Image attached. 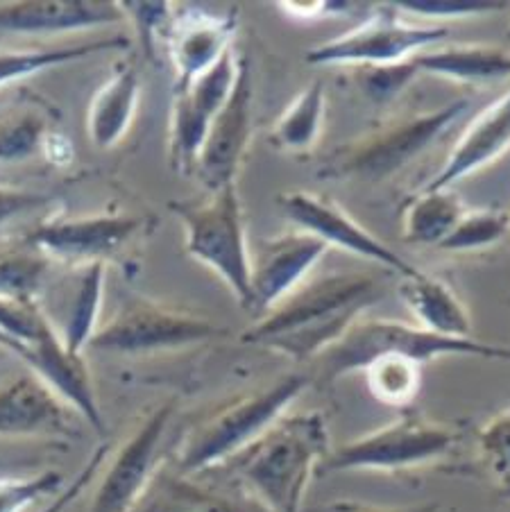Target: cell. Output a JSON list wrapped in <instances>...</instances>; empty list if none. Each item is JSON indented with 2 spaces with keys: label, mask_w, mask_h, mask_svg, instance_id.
<instances>
[{
  "label": "cell",
  "mask_w": 510,
  "mask_h": 512,
  "mask_svg": "<svg viewBox=\"0 0 510 512\" xmlns=\"http://www.w3.org/2000/svg\"><path fill=\"white\" fill-rule=\"evenodd\" d=\"M384 293L381 279L370 272H331L306 279L245 329L241 340L282 352L297 363H313L370 306L381 302Z\"/></svg>",
  "instance_id": "obj_1"
},
{
  "label": "cell",
  "mask_w": 510,
  "mask_h": 512,
  "mask_svg": "<svg viewBox=\"0 0 510 512\" xmlns=\"http://www.w3.org/2000/svg\"><path fill=\"white\" fill-rule=\"evenodd\" d=\"M329 456V429L318 411L284 415L229 460L238 488L266 512H302L316 469Z\"/></svg>",
  "instance_id": "obj_2"
},
{
  "label": "cell",
  "mask_w": 510,
  "mask_h": 512,
  "mask_svg": "<svg viewBox=\"0 0 510 512\" xmlns=\"http://www.w3.org/2000/svg\"><path fill=\"white\" fill-rule=\"evenodd\" d=\"M311 383L309 374H286L248 395L218 406L186 433L173 467L184 476H198L227 465L254 445Z\"/></svg>",
  "instance_id": "obj_3"
},
{
  "label": "cell",
  "mask_w": 510,
  "mask_h": 512,
  "mask_svg": "<svg viewBox=\"0 0 510 512\" xmlns=\"http://www.w3.org/2000/svg\"><path fill=\"white\" fill-rule=\"evenodd\" d=\"M388 354L413 358L420 365L440 356H476L510 363L508 345L483 343L476 338H445L384 318H359L311 363V368L320 386H331L345 374L361 372L374 358Z\"/></svg>",
  "instance_id": "obj_4"
},
{
  "label": "cell",
  "mask_w": 510,
  "mask_h": 512,
  "mask_svg": "<svg viewBox=\"0 0 510 512\" xmlns=\"http://www.w3.org/2000/svg\"><path fill=\"white\" fill-rule=\"evenodd\" d=\"M467 100H454L440 109L397 116L377 130L338 145L322 159L318 179L329 182H381L422 155L467 112Z\"/></svg>",
  "instance_id": "obj_5"
},
{
  "label": "cell",
  "mask_w": 510,
  "mask_h": 512,
  "mask_svg": "<svg viewBox=\"0 0 510 512\" xmlns=\"http://www.w3.org/2000/svg\"><path fill=\"white\" fill-rule=\"evenodd\" d=\"M461 438L463 431L456 424L436 422L422 413L406 411L399 420L329 451L320 472H411L445 460Z\"/></svg>",
  "instance_id": "obj_6"
},
{
  "label": "cell",
  "mask_w": 510,
  "mask_h": 512,
  "mask_svg": "<svg viewBox=\"0 0 510 512\" xmlns=\"http://www.w3.org/2000/svg\"><path fill=\"white\" fill-rule=\"evenodd\" d=\"M186 234V254L214 270L243 309L250 302V245L236 184L204 198L170 202Z\"/></svg>",
  "instance_id": "obj_7"
},
{
  "label": "cell",
  "mask_w": 510,
  "mask_h": 512,
  "mask_svg": "<svg viewBox=\"0 0 510 512\" xmlns=\"http://www.w3.org/2000/svg\"><path fill=\"white\" fill-rule=\"evenodd\" d=\"M449 30L442 25L404 21L395 5H381L350 32L325 41L306 53L311 66L381 68L402 64L424 50L440 46Z\"/></svg>",
  "instance_id": "obj_8"
},
{
  "label": "cell",
  "mask_w": 510,
  "mask_h": 512,
  "mask_svg": "<svg viewBox=\"0 0 510 512\" xmlns=\"http://www.w3.org/2000/svg\"><path fill=\"white\" fill-rule=\"evenodd\" d=\"M218 336H225V329L202 315L136 297L102 324L93 334L89 349L132 356L157 354L207 343Z\"/></svg>",
  "instance_id": "obj_9"
},
{
  "label": "cell",
  "mask_w": 510,
  "mask_h": 512,
  "mask_svg": "<svg viewBox=\"0 0 510 512\" xmlns=\"http://www.w3.org/2000/svg\"><path fill=\"white\" fill-rule=\"evenodd\" d=\"M175 417V401L143 415L132 433L109 456L89 512H132L164 463V445Z\"/></svg>",
  "instance_id": "obj_10"
},
{
  "label": "cell",
  "mask_w": 510,
  "mask_h": 512,
  "mask_svg": "<svg viewBox=\"0 0 510 512\" xmlns=\"http://www.w3.org/2000/svg\"><path fill=\"white\" fill-rule=\"evenodd\" d=\"M146 216L134 213H96L80 218H53L32 229L25 243L44 252L50 261L75 268L107 266L121 259L143 229Z\"/></svg>",
  "instance_id": "obj_11"
},
{
  "label": "cell",
  "mask_w": 510,
  "mask_h": 512,
  "mask_svg": "<svg viewBox=\"0 0 510 512\" xmlns=\"http://www.w3.org/2000/svg\"><path fill=\"white\" fill-rule=\"evenodd\" d=\"M238 62L241 57L232 46L207 73L175 91L173 112H170L168 159L177 175H193L209 125L223 109L236 84Z\"/></svg>",
  "instance_id": "obj_12"
},
{
  "label": "cell",
  "mask_w": 510,
  "mask_h": 512,
  "mask_svg": "<svg viewBox=\"0 0 510 512\" xmlns=\"http://www.w3.org/2000/svg\"><path fill=\"white\" fill-rule=\"evenodd\" d=\"M277 202L288 223H293L300 232L316 236L327 247H338L343 252L379 263L381 268H388L402 279L418 272V268L402 259L393 247L356 223L350 213L325 195L288 191L279 195Z\"/></svg>",
  "instance_id": "obj_13"
},
{
  "label": "cell",
  "mask_w": 510,
  "mask_h": 512,
  "mask_svg": "<svg viewBox=\"0 0 510 512\" xmlns=\"http://www.w3.org/2000/svg\"><path fill=\"white\" fill-rule=\"evenodd\" d=\"M252 68L248 59L238 62V75L232 93H229L223 109L216 114L204 136L202 148L195 161L193 175L204 186V191L214 193L236 184L245 155H248L252 139Z\"/></svg>",
  "instance_id": "obj_14"
},
{
  "label": "cell",
  "mask_w": 510,
  "mask_h": 512,
  "mask_svg": "<svg viewBox=\"0 0 510 512\" xmlns=\"http://www.w3.org/2000/svg\"><path fill=\"white\" fill-rule=\"evenodd\" d=\"M329 247L316 236L300 232L261 238L250 250V302L252 315H266L309 279L311 270Z\"/></svg>",
  "instance_id": "obj_15"
},
{
  "label": "cell",
  "mask_w": 510,
  "mask_h": 512,
  "mask_svg": "<svg viewBox=\"0 0 510 512\" xmlns=\"http://www.w3.org/2000/svg\"><path fill=\"white\" fill-rule=\"evenodd\" d=\"M78 413L59 399L37 374L25 372L0 383V438H78Z\"/></svg>",
  "instance_id": "obj_16"
},
{
  "label": "cell",
  "mask_w": 510,
  "mask_h": 512,
  "mask_svg": "<svg viewBox=\"0 0 510 512\" xmlns=\"http://www.w3.org/2000/svg\"><path fill=\"white\" fill-rule=\"evenodd\" d=\"M236 23V10L216 14L202 7H186L177 12L175 19L166 25L168 57L177 75L175 91L184 89L218 64V59L232 48Z\"/></svg>",
  "instance_id": "obj_17"
},
{
  "label": "cell",
  "mask_w": 510,
  "mask_h": 512,
  "mask_svg": "<svg viewBox=\"0 0 510 512\" xmlns=\"http://www.w3.org/2000/svg\"><path fill=\"white\" fill-rule=\"evenodd\" d=\"M123 21L121 3L109 0H16L0 5V34L19 37L96 30Z\"/></svg>",
  "instance_id": "obj_18"
},
{
  "label": "cell",
  "mask_w": 510,
  "mask_h": 512,
  "mask_svg": "<svg viewBox=\"0 0 510 512\" xmlns=\"http://www.w3.org/2000/svg\"><path fill=\"white\" fill-rule=\"evenodd\" d=\"M510 150V89L472 118L445 164L433 175L424 191H449L479 170L495 164Z\"/></svg>",
  "instance_id": "obj_19"
},
{
  "label": "cell",
  "mask_w": 510,
  "mask_h": 512,
  "mask_svg": "<svg viewBox=\"0 0 510 512\" xmlns=\"http://www.w3.org/2000/svg\"><path fill=\"white\" fill-rule=\"evenodd\" d=\"M32 374L46 383L59 399H64L80 420L87 422L98 435L107 433L105 417H102L96 386H93L91 372L84 363L82 354L66 352L57 331L41 338L37 345L28 349V358L23 361Z\"/></svg>",
  "instance_id": "obj_20"
},
{
  "label": "cell",
  "mask_w": 510,
  "mask_h": 512,
  "mask_svg": "<svg viewBox=\"0 0 510 512\" xmlns=\"http://www.w3.org/2000/svg\"><path fill=\"white\" fill-rule=\"evenodd\" d=\"M132 512H266L241 488L218 490L184 476L175 467H161Z\"/></svg>",
  "instance_id": "obj_21"
},
{
  "label": "cell",
  "mask_w": 510,
  "mask_h": 512,
  "mask_svg": "<svg viewBox=\"0 0 510 512\" xmlns=\"http://www.w3.org/2000/svg\"><path fill=\"white\" fill-rule=\"evenodd\" d=\"M57 118L59 112L46 98L28 91L0 107V166L46 155L48 141L57 134Z\"/></svg>",
  "instance_id": "obj_22"
},
{
  "label": "cell",
  "mask_w": 510,
  "mask_h": 512,
  "mask_svg": "<svg viewBox=\"0 0 510 512\" xmlns=\"http://www.w3.org/2000/svg\"><path fill=\"white\" fill-rule=\"evenodd\" d=\"M399 295L420 329L445 338H472V315L447 281L418 270L402 279Z\"/></svg>",
  "instance_id": "obj_23"
},
{
  "label": "cell",
  "mask_w": 510,
  "mask_h": 512,
  "mask_svg": "<svg viewBox=\"0 0 510 512\" xmlns=\"http://www.w3.org/2000/svg\"><path fill=\"white\" fill-rule=\"evenodd\" d=\"M418 75H436L461 84H492L510 78V50L488 44L429 48L411 57Z\"/></svg>",
  "instance_id": "obj_24"
},
{
  "label": "cell",
  "mask_w": 510,
  "mask_h": 512,
  "mask_svg": "<svg viewBox=\"0 0 510 512\" xmlns=\"http://www.w3.org/2000/svg\"><path fill=\"white\" fill-rule=\"evenodd\" d=\"M141 98V78L134 66H118L93 96L87 114V132L98 150H112L125 139L134 123Z\"/></svg>",
  "instance_id": "obj_25"
},
{
  "label": "cell",
  "mask_w": 510,
  "mask_h": 512,
  "mask_svg": "<svg viewBox=\"0 0 510 512\" xmlns=\"http://www.w3.org/2000/svg\"><path fill=\"white\" fill-rule=\"evenodd\" d=\"M467 207L463 200L449 191L420 189L406 202L402 213V238L408 245L438 247L452 234Z\"/></svg>",
  "instance_id": "obj_26"
},
{
  "label": "cell",
  "mask_w": 510,
  "mask_h": 512,
  "mask_svg": "<svg viewBox=\"0 0 510 512\" xmlns=\"http://www.w3.org/2000/svg\"><path fill=\"white\" fill-rule=\"evenodd\" d=\"M127 39L116 34L109 39L82 41V44L53 46V48H23V50H0V89L7 84L19 82L37 75L48 68L80 62L93 55L107 53V50H125Z\"/></svg>",
  "instance_id": "obj_27"
},
{
  "label": "cell",
  "mask_w": 510,
  "mask_h": 512,
  "mask_svg": "<svg viewBox=\"0 0 510 512\" xmlns=\"http://www.w3.org/2000/svg\"><path fill=\"white\" fill-rule=\"evenodd\" d=\"M327 93L320 82L297 93L270 130V143L288 155H306L316 148L325 125Z\"/></svg>",
  "instance_id": "obj_28"
},
{
  "label": "cell",
  "mask_w": 510,
  "mask_h": 512,
  "mask_svg": "<svg viewBox=\"0 0 510 512\" xmlns=\"http://www.w3.org/2000/svg\"><path fill=\"white\" fill-rule=\"evenodd\" d=\"M105 270L107 266H100V263L80 268L78 288L66 306L64 327L57 334L66 352L82 354L84 349H89L91 338L98 331L102 293H105Z\"/></svg>",
  "instance_id": "obj_29"
},
{
  "label": "cell",
  "mask_w": 510,
  "mask_h": 512,
  "mask_svg": "<svg viewBox=\"0 0 510 512\" xmlns=\"http://www.w3.org/2000/svg\"><path fill=\"white\" fill-rule=\"evenodd\" d=\"M474 467L499 499L510 501V404L476 431Z\"/></svg>",
  "instance_id": "obj_30"
},
{
  "label": "cell",
  "mask_w": 510,
  "mask_h": 512,
  "mask_svg": "<svg viewBox=\"0 0 510 512\" xmlns=\"http://www.w3.org/2000/svg\"><path fill=\"white\" fill-rule=\"evenodd\" d=\"M50 261L32 245L0 250V300L37 302L46 286Z\"/></svg>",
  "instance_id": "obj_31"
},
{
  "label": "cell",
  "mask_w": 510,
  "mask_h": 512,
  "mask_svg": "<svg viewBox=\"0 0 510 512\" xmlns=\"http://www.w3.org/2000/svg\"><path fill=\"white\" fill-rule=\"evenodd\" d=\"M372 397L390 408H406L418 397L422 386V365L406 356H379L361 370Z\"/></svg>",
  "instance_id": "obj_32"
},
{
  "label": "cell",
  "mask_w": 510,
  "mask_h": 512,
  "mask_svg": "<svg viewBox=\"0 0 510 512\" xmlns=\"http://www.w3.org/2000/svg\"><path fill=\"white\" fill-rule=\"evenodd\" d=\"M510 229V216L497 209H467L458 225L438 245L442 252H479L501 243Z\"/></svg>",
  "instance_id": "obj_33"
},
{
  "label": "cell",
  "mask_w": 510,
  "mask_h": 512,
  "mask_svg": "<svg viewBox=\"0 0 510 512\" xmlns=\"http://www.w3.org/2000/svg\"><path fill=\"white\" fill-rule=\"evenodd\" d=\"M0 331L23 347L25 358H28V349L37 345L41 338L55 334L57 329L39 302L0 300Z\"/></svg>",
  "instance_id": "obj_34"
},
{
  "label": "cell",
  "mask_w": 510,
  "mask_h": 512,
  "mask_svg": "<svg viewBox=\"0 0 510 512\" xmlns=\"http://www.w3.org/2000/svg\"><path fill=\"white\" fill-rule=\"evenodd\" d=\"M64 485V474L57 469H46L28 479H0V512H25L39 499L57 497Z\"/></svg>",
  "instance_id": "obj_35"
},
{
  "label": "cell",
  "mask_w": 510,
  "mask_h": 512,
  "mask_svg": "<svg viewBox=\"0 0 510 512\" xmlns=\"http://www.w3.org/2000/svg\"><path fill=\"white\" fill-rule=\"evenodd\" d=\"M393 5L399 14L408 12L427 21L476 19V16L499 14L508 7V3H497V0H397Z\"/></svg>",
  "instance_id": "obj_36"
},
{
  "label": "cell",
  "mask_w": 510,
  "mask_h": 512,
  "mask_svg": "<svg viewBox=\"0 0 510 512\" xmlns=\"http://www.w3.org/2000/svg\"><path fill=\"white\" fill-rule=\"evenodd\" d=\"M121 10L125 14V21L134 23V30L139 34L143 53H146L152 62H157L155 37L161 28L168 25L170 3H134V0H125V3H121Z\"/></svg>",
  "instance_id": "obj_37"
},
{
  "label": "cell",
  "mask_w": 510,
  "mask_h": 512,
  "mask_svg": "<svg viewBox=\"0 0 510 512\" xmlns=\"http://www.w3.org/2000/svg\"><path fill=\"white\" fill-rule=\"evenodd\" d=\"M415 78H420V75L415 73L411 59H406L402 64L363 68L361 71L363 91L368 93L374 102L393 100L397 93H402Z\"/></svg>",
  "instance_id": "obj_38"
},
{
  "label": "cell",
  "mask_w": 510,
  "mask_h": 512,
  "mask_svg": "<svg viewBox=\"0 0 510 512\" xmlns=\"http://www.w3.org/2000/svg\"><path fill=\"white\" fill-rule=\"evenodd\" d=\"M107 456H109V445H100L96 451H93L87 463H84L78 476H75L71 483H66L64 490L59 492L57 497L50 499L48 506L39 512H64L68 506H71V503L78 501L84 494V490H87L89 485L98 479V474H100L102 465H105Z\"/></svg>",
  "instance_id": "obj_39"
},
{
  "label": "cell",
  "mask_w": 510,
  "mask_h": 512,
  "mask_svg": "<svg viewBox=\"0 0 510 512\" xmlns=\"http://www.w3.org/2000/svg\"><path fill=\"white\" fill-rule=\"evenodd\" d=\"M53 202L50 195L32 193L23 189H10V186H0V227L12 223L16 218L30 216V213L48 207Z\"/></svg>",
  "instance_id": "obj_40"
},
{
  "label": "cell",
  "mask_w": 510,
  "mask_h": 512,
  "mask_svg": "<svg viewBox=\"0 0 510 512\" xmlns=\"http://www.w3.org/2000/svg\"><path fill=\"white\" fill-rule=\"evenodd\" d=\"M313 512H440V503H418V506H374V503H361L352 499L331 501Z\"/></svg>",
  "instance_id": "obj_41"
},
{
  "label": "cell",
  "mask_w": 510,
  "mask_h": 512,
  "mask_svg": "<svg viewBox=\"0 0 510 512\" xmlns=\"http://www.w3.org/2000/svg\"><path fill=\"white\" fill-rule=\"evenodd\" d=\"M279 7L295 16V19H320V16L338 14L343 16L350 12L352 3H331V0H291V3H279Z\"/></svg>",
  "instance_id": "obj_42"
},
{
  "label": "cell",
  "mask_w": 510,
  "mask_h": 512,
  "mask_svg": "<svg viewBox=\"0 0 510 512\" xmlns=\"http://www.w3.org/2000/svg\"><path fill=\"white\" fill-rule=\"evenodd\" d=\"M0 349H5V352H10V354H14V356H19L21 361H25V349L16 345L14 340L7 338V336L3 334V331H0Z\"/></svg>",
  "instance_id": "obj_43"
},
{
  "label": "cell",
  "mask_w": 510,
  "mask_h": 512,
  "mask_svg": "<svg viewBox=\"0 0 510 512\" xmlns=\"http://www.w3.org/2000/svg\"><path fill=\"white\" fill-rule=\"evenodd\" d=\"M508 41H510V28H508Z\"/></svg>",
  "instance_id": "obj_44"
}]
</instances>
